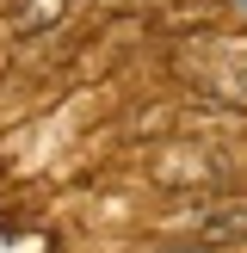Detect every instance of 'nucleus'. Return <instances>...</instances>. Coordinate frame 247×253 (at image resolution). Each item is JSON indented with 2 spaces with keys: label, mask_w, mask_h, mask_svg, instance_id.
<instances>
[{
  "label": "nucleus",
  "mask_w": 247,
  "mask_h": 253,
  "mask_svg": "<svg viewBox=\"0 0 247 253\" xmlns=\"http://www.w3.org/2000/svg\"><path fill=\"white\" fill-rule=\"evenodd\" d=\"M173 229H185L198 247L222 253V247H247V198H229V204H204V210H179Z\"/></svg>",
  "instance_id": "nucleus-1"
},
{
  "label": "nucleus",
  "mask_w": 247,
  "mask_h": 253,
  "mask_svg": "<svg viewBox=\"0 0 247 253\" xmlns=\"http://www.w3.org/2000/svg\"><path fill=\"white\" fill-rule=\"evenodd\" d=\"M216 86L229 99H247V43H222L216 49Z\"/></svg>",
  "instance_id": "nucleus-2"
},
{
  "label": "nucleus",
  "mask_w": 247,
  "mask_h": 253,
  "mask_svg": "<svg viewBox=\"0 0 247 253\" xmlns=\"http://www.w3.org/2000/svg\"><path fill=\"white\" fill-rule=\"evenodd\" d=\"M68 6H74V0H25V6H19V19H12V31H19V37H31V31H49V25H56Z\"/></svg>",
  "instance_id": "nucleus-3"
},
{
  "label": "nucleus",
  "mask_w": 247,
  "mask_h": 253,
  "mask_svg": "<svg viewBox=\"0 0 247 253\" xmlns=\"http://www.w3.org/2000/svg\"><path fill=\"white\" fill-rule=\"evenodd\" d=\"M93 6H118V0H93Z\"/></svg>",
  "instance_id": "nucleus-4"
}]
</instances>
